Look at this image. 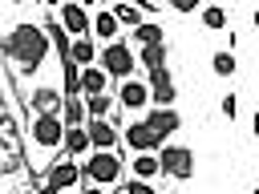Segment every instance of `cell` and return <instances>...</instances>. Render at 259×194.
<instances>
[{
  "mask_svg": "<svg viewBox=\"0 0 259 194\" xmlns=\"http://www.w3.org/2000/svg\"><path fill=\"white\" fill-rule=\"evenodd\" d=\"M49 48H53V40H49V32H45V24H16L12 32H8V40H4V53L16 61V69H40V61L49 57Z\"/></svg>",
  "mask_w": 259,
  "mask_h": 194,
  "instance_id": "cell-1",
  "label": "cell"
},
{
  "mask_svg": "<svg viewBox=\"0 0 259 194\" xmlns=\"http://www.w3.org/2000/svg\"><path fill=\"white\" fill-rule=\"evenodd\" d=\"M81 174H85L93 186H105V190H109V186L121 178V158H117L113 150H93L89 162L81 166Z\"/></svg>",
  "mask_w": 259,
  "mask_h": 194,
  "instance_id": "cell-2",
  "label": "cell"
},
{
  "mask_svg": "<svg viewBox=\"0 0 259 194\" xmlns=\"http://www.w3.org/2000/svg\"><path fill=\"white\" fill-rule=\"evenodd\" d=\"M32 141L40 146V150H61L65 146V121H61V113H32Z\"/></svg>",
  "mask_w": 259,
  "mask_h": 194,
  "instance_id": "cell-3",
  "label": "cell"
},
{
  "mask_svg": "<svg viewBox=\"0 0 259 194\" xmlns=\"http://www.w3.org/2000/svg\"><path fill=\"white\" fill-rule=\"evenodd\" d=\"M134 48L125 44V40H109L105 48H101V69L109 73V77H121V81H130L134 77Z\"/></svg>",
  "mask_w": 259,
  "mask_h": 194,
  "instance_id": "cell-4",
  "label": "cell"
},
{
  "mask_svg": "<svg viewBox=\"0 0 259 194\" xmlns=\"http://www.w3.org/2000/svg\"><path fill=\"white\" fill-rule=\"evenodd\" d=\"M158 166H162V174L186 182V178H194V150H186V146H162L158 150Z\"/></svg>",
  "mask_w": 259,
  "mask_h": 194,
  "instance_id": "cell-5",
  "label": "cell"
},
{
  "mask_svg": "<svg viewBox=\"0 0 259 194\" xmlns=\"http://www.w3.org/2000/svg\"><path fill=\"white\" fill-rule=\"evenodd\" d=\"M57 20H61V28H65L69 36H89V32H93V20H89L85 8L73 4V0H65V4L57 8Z\"/></svg>",
  "mask_w": 259,
  "mask_h": 194,
  "instance_id": "cell-6",
  "label": "cell"
},
{
  "mask_svg": "<svg viewBox=\"0 0 259 194\" xmlns=\"http://www.w3.org/2000/svg\"><path fill=\"white\" fill-rule=\"evenodd\" d=\"M45 182H53L61 194H65V190H73V186L81 182V166H77V158H73V154L57 158V162L49 166V178H45Z\"/></svg>",
  "mask_w": 259,
  "mask_h": 194,
  "instance_id": "cell-7",
  "label": "cell"
},
{
  "mask_svg": "<svg viewBox=\"0 0 259 194\" xmlns=\"http://www.w3.org/2000/svg\"><path fill=\"white\" fill-rule=\"evenodd\" d=\"M146 121H150V129L158 133V141H162V146H166V137H170V133H178V129H182V113H178L174 105H166V109H158V105H154V109L146 113Z\"/></svg>",
  "mask_w": 259,
  "mask_h": 194,
  "instance_id": "cell-8",
  "label": "cell"
},
{
  "mask_svg": "<svg viewBox=\"0 0 259 194\" xmlns=\"http://www.w3.org/2000/svg\"><path fill=\"white\" fill-rule=\"evenodd\" d=\"M146 85H150V105H158V109H166V105H174V97H178V89H174V77H170L166 69H154Z\"/></svg>",
  "mask_w": 259,
  "mask_h": 194,
  "instance_id": "cell-9",
  "label": "cell"
},
{
  "mask_svg": "<svg viewBox=\"0 0 259 194\" xmlns=\"http://www.w3.org/2000/svg\"><path fill=\"white\" fill-rule=\"evenodd\" d=\"M117 101H121V105H125L130 113L146 109V105H150V85H146V81H138V77L121 81V89H117Z\"/></svg>",
  "mask_w": 259,
  "mask_h": 194,
  "instance_id": "cell-10",
  "label": "cell"
},
{
  "mask_svg": "<svg viewBox=\"0 0 259 194\" xmlns=\"http://www.w3.org/2000/svg\"><path fill=\"white\" fill-rule=\"evenodd\" d=\"M125 146L134 150V154H142V150H162V141H158V133L150 129V121L142 117V121H134L130 129H125Z\"/></svg>",
  "mask_w": 259,
  "mask_h": 194,
  "instance_id": "cell-11",
  "label": "cell"
},
{
  "mask_svg": "<svg viewBox=\"0 0 259 194\" xmlns=\"http://www.w3.org/2000/svg\"><path fill=\"white\" fill-rule=\"evenodd\" d=\"M85 129H89L93 150H113V146H117V129H113L105 117H89V121H85Z\"/></svg>",
  "mask_w": 259,
  "mask_h": 194,
  "instance_id": "cell-12",
  "label": "cell"
},
{
  "mask_svg": "<svg viewBox=\"0 0 259 194\" xmlns=\"http://www.w3.org/2000/svg\"><path fill=\"white\" fill-rule=\"evenodd\" d=\"M61 105H65V93L61 89H53V85L32 89V113H61Z\"/></svg>",
  "mask_w": 259,
  "mask_h": 194,
  "instance_id": "cell-13",
  "label": "cell"
},
{
  "mask_svg": "<svg viewBox=\"0 0 259 194\" xmlns=\"http://www.w3.org/2000/svg\"><path fill=\"white\" fill-rule=\"evenodd\" d=\"M105 85H109V73H105L101 65H85V69H81V97L105 93Z\"/></svg>",
  "mask_w": 259,
  "mask_h": 194,
  "instance_id": "cell-14",
  "label": "cell"
},
{
  "mask_svg": "<svg viewBox=\"0 0 259 194\" xmlns=\"http://www.w3.org/2000/svg\"><path fill=\"white\" fill-rule=\"evenodd\" d=\"M89 150H93L89 129H85V125H65V154L81 158V154H89Z\"/></svg>",
  "mask_w": 259,
  "mask_h": 194,
  "instance_id": "cell-15",
  "label": "cell"
},
{
  "mask_svg": "<svg viewBox=\"0 0 259 194\" xmlns=\"http://www.w3.org/2000/svg\"><path fill=\"white\" fill-rule=\"evenodd\" d=\"M69 61H73V65H81V69H85V65H93V61H97L93 40H89V36H73V40H69Z\"/></svg>",
  "mask_w": 259,
  "mask_h": 194,
  "instance_id": "cell-16",
  "label": "cell"
},
{
  "mask_svg": "<svg viewBox=\"0 0 259 194\" xmlns=\"http://www.w3.org/2000/svg\"><path fill=\"white\" fill-rule=\"evenodd\" d=\"M154 174H162V166H158V150H142V154H134V178H154Z\"/></svg>",
  "mask_w": 259,
  "mask_h": 194,
  "instance_id": "cell-17",
  "label": "cell"
},
{
  "mask_svg": "<svg viewBox=\"0 0 259 194\" xmlns=\"http://www.w3.org/2000/svg\"><path fill=\"white\" fill-rule=\"evenodd\" d=\"M134 32V40L138 44H166V28L162 24H154V20H142L138 28H130Z\"/></svg>",
  "mask_w": 259,
  "mask_h": 194,
  "instance_id": "cell-18",
  "label": "cell"
},
{
  "mask_svg": "<svg viewBox=\"0 0 259 194\" xmlns=\"http://www.w3.org/2000/svg\"><path fill=\"white\" fill-rule=\"evenodd\" d=\"M61 121H65V125H85V121H89V113H85V97H65V105H61Z\"/></svg>",
  "mask_w": 259,
  "mask_h": 194,
  "instance_id": "cell-19",
  "label": "cell"
},
{
  "mask_svg": "<svg viewBox=\"0 0 259 194\" xmlns=\"http://www.w3.org/2000/svg\"><path fill=\"white\" fill-rule=\"evenodd\" d=\"M117 28H121V24H117V16H113L109 8H101V12L93 16V32H97L101 40H117Z\"/></svg>",
  "mask_w": 259,
  "mask_h": 194,
  "instance_id": "cell-20",
  "label": "cell"
},
{
  "mask_svg": "<svg viewBox=\"0 0 259 194\" xmlns=\"http://www.w3.org/2000/svg\"><path fill=\"white\" fill-rule=\"evenodd\" d=\"M138 65H146L150 73L154 69H166V44H142L138 48Z\"/></svg>",
  "mask_w": 259,
  "mask_h": 194,
  "instance_id": "cell-21",
  "label": "cell"
},
{
  "mask_svg": "<svg viewBox=\"0 0 259 194\" xmlns=\"http://www.w3.org/2000/svg\"><path fill=\"white\" fill-rule=\"evenodd\" d=\"M109 12H113V16H117V24H125V28H138V24H142V8H138V4H130V0H117Z\"/></svg>",
  "mask_w": 259,
  "mask_h": 194,
  "instance_id": "cell-22",
  "label": "cell"
},
{
  "mask_svg": "<svg viewBox=\"0 0 259 194\" xmlns=\"http://www.w3.org/2000/svg\"><path fill=\"white\" fill-rule=\"evenodd\" d=\"M202 28L223 32V28H227V8H223V4H206V8H202Z\"/></svg>",
  "mask_w": 259,
  "mask_h": 194,
  "instance_id": "cell-23",
  "label": "cell"
},
{
  "mask_svg": "<svg viewBox=\"0 0 259 194\" xmlns=\"http://www.w3.org/2000/svg\"><path fill=\"white\" fill-rule=\"evenodd\" d=\"M210 69H214V77H235V69H239V65H235V53H231V48H219V53L210 57Z\"/></svg>",
  "mask_w": 259,
  "mask_h": 194,
  "instance_id": "cell-24",
  "label": "cell"
},
{
  "mask_svg": "<svg viewBox=\"0 0 259 194\" xmlns=\"http://www.w3.org/2000/svg\"><path fill=\"white\" fill-rule=\"evenodd\" d=\"M109 105H113L109 93H89V97H85V113H89V117H105Z\"/></svg>",
  "mask_w": 259,
  "mask_h": 194,
  "instance_id": "cell-25",
  "label": "cell"
},
{
  "mask_svg": "<svg viewBox=\"0 0 259 194\" xmlns=\"http://www.w3.org/2000/svg\"><path fill=\"white\" fill-rule=\"evenodd\" d=\"M125 194H158V190H154V186H150L146 178H134V182L125 186Z\"/></svg>",
  "mask_w": 259,
  "mask_h": 194,
  "instance_id": "cell-26",
  "label": "cell"
},
{
  "mask_svg": "<svg viewBox=\"0 0 259 194\" xmlns=\"http://www.w3.org/2000/svg\"><path fill=\"white\" fill-rule=\"evenodd\" d=\"M219 109H223V117H235V113H239V101H235V93H227V97L219 101Z\"/></svg>",
  "mask_w": 259,
  "mask_h": 194,
  "instance_id": "cell-27",
  "label": "cell"
},
{
  "mask_svg": "<svg viewBox=\"0 0 259 194\" xmlns=\"http://www.w3.org/2000/svg\"><path fill=\"white\" fill-rule=\"evenodd\" d=\"M166 4H170L174 12H194V8H198V0H166Z\"/></svg>",
  "mask_w": 259,
  "mask_h": 194,
  "instance_id": "cell-28",
  "label": "cell"
},
{
  "mask_svg": "<svg viewBox=\"0 0 259 194\" xmlns=\"http://www.w3.org/2000/svg\"><path fill=\"white\" fill-rule=\"evenodd\" d=\"M36 194H61V190H57L53 182H40V186H36Z\"/></svg>",
  "mask_w": 259,
  "mask_h": 194,
  "instance_id": "cell-29",
  "label": "cell"
},
{
  "mask_svg": "<svg viewBox=\"0 0 259 194\" xmlns=\"http://www.w3.org/2000/svg\"><path fill=\"white\" fill-rule=\"evenodd\" d=\"M130 4H138V8H158L162 0H130Z\"/></svg>",
  "mask_w": 259,
  "mask_h": 194,
  "instance_id": "cell-30",
  "label": "cell"
},
{
  "mask_svg": "<svg viewBox=\"0 0 259 194\" xmlns=\"http://www.w3.org/2000/svg\"><path fill=\"white\" fill-rule=\"evenodd\" d=\"M32 4H45V8H61L65 0H32Z\"/></svg>",
  "mask_w": 259,
  "mask_h": 194,
  "instance_id": "cell-31",
  "label": "cell"
},
{
  "mask_svg": "<svg viewBox=\"0 0 259 194\" xmlns=\"http://www.w3.org/2000/svg\"><path fill=\"white\" fill-rule=\"evenodd\" d=\"M81 194H105V186H89V190H81Z\"/></svg>",
  "mask_w": 259,
  "mask_h": 194,
  "instance_id": "cell-32",
  "label": "cell"
},
{
  "mask_svg": "<svg viewBox=\"0 0 259 194\" xmlns=\"http://www.w3.org/2000/svg\"><path fill=\"white\" fill-rule=\"evenodd\" d=\"M73 4H81V8H85V4H97V0H73Z\"/></svg>",
  "mask_w": 259,
  "mask_h": 194,
  "instance_id": "cell-33",
  "label": "cell"
},
{
  "mask_svg": "<svg viewBox=\"0 0 259 194\" xmlns=\"http://www.w3.org/2000/svg\"><path fill=\"white\" fill-rule=\"evenodd\" d=\"M251 125H255V133H259V113H255V121H251Z\"/></svg>",
  "mask_w": 259,
  "mask_h": 194,
  "instance_id": "cell-34",
  "label": "cell"
},
{
  "mask_svg": "<svg viewBox=\"0 0 259 194\" xmlns=\"http://www.w3.org/2000/svg\"><path fill=\"white\" fill-rule=\"evenodd\" d=\"M255 32H259V12H255Z\"/></svg>",
  "mask_w": 259,
  "mask_h": 194,
  "instance_id": "cell-35",
  "label": "cell"
},
{
  "mask_svg": "<svg viewBox=\"0 0 259 194\" xmlns=\"http://www.w3.org/2000/svg\"><path fill=\"white\" fill-rule=\"evenodd\" d=\"M4 4H24V0H4Z\"/></svg>",
  "mask_w": 259,
  "mask_h": 194,
  "instance_id": "cell-36",
  "label": "cell"
},
{
  "mask_svg": "<svg viewBox=\"0 0 259 194\" xmlns=\"http://www.w3.org/2000/svg\"><path fill=\"white\" fill-rule=\"evenodd\" d=\"M166 194H182V190H166Z\"/></svg>",
  "mask_w": 259,
  "mask_h": 194,
  "instance_id": "cell-37",
  "label": "cell"
}]
</instances>
